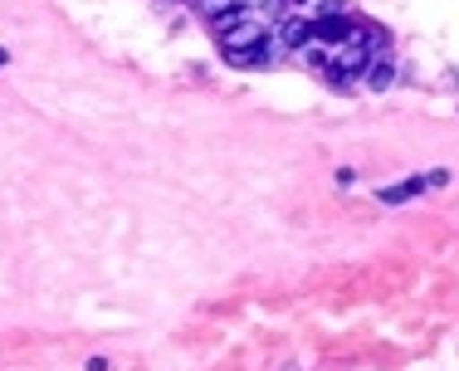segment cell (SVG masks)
<instances>
[{"instance_id": "obj_1", "label": "cell", "mask_w": 459, "mask_h": 371, "mask_svg": "<svg viewBox=\"0 0 459 371\" xmlns=\"http://www.w3.org/2000/svg\"><path fill=\"white\" fill-rule=\"evenodd\" d=\"M371 54H377V49H362V45H337V49H327V69H323V79L333 83V89H352V83L367 73Z\"/></svg>"}, {"instance_id": "obj_2", "label": "cell", "mask_w": 459, "mask_h": 371, "mask_svg": "<svg viewBox=\"0 0 459 371\" xmlns=\"http://www.w3.org/2000/svg\"><path fill=\"white\" fill-rule=\"evenodd\" d=\"M215 39H221V49H225V54H245V49L264 45V39H269V30L259 25L255 15H245V20H239V25H230L225 35H215Z\"/></svg>"}, {"instance_id": "obj_3", "label": "cell", "mask_w": 459, "mask_h": 371, "mask_svg": "<svg viewBox=\"0 0 459 371\" xmlns=\"http://www.w3.org/2000/svg\"><path fill=\"white\" fill-rule=\"evenodd\" d=\"M313 35H318V20H313V15H289L279 25V45L289 54H299L303 45H313Z\"/></svg>"}, {"instance_id": "obj_4", "label": "cell", "mask_w": 459, "mask_h": 371, "mask_svg": "<svg viewBox=\"0 0 459 371\" xmlns=\"http://www.w3.org/2000/svg\"><path fill=\"white\" fill-rule=\"evenodd\" d=\"M362 79H367V89H371V93H386L391 83H396V59H391L386 49H377V54H371V64H367Z\"/></svg>"}, {"instance_id": "obj_5", "label": "cell", "mask_w": 459, "mask_h": 371, "mask_svg": "<svg viewBox=\"0 0 459 371\" xmlns=\"http://www.w3.org/2000/svg\"><path fill=\"white\" fill-rule=\"evenodd\" d=\"M420 191H425V177H406V181H396V186H381L377 201H381V205H406V201H415Z\"/></svg>"}, {"instance_id": "obj_6", "label": "cell", "mask_w": 459, "mask_h": 371, "mask_svg": "<svg viewBox=\"0 0 459 371\" xmlns=\"http://www.w3.org/2000/svg\"><path fill=\"white\" fill-rule=\"evenodd\" d=\"M225 59L235 64V69H264V64L274 59V45L264 39V45H255V49H245V54H225Z\"/></svg>"}, {"instance_id": "obj_7", "label": "cell", "mask_w": 459, "mask_h": 371, "mask_svg": "<svg viewBox=\"0 0 459 371\" xmlns=\"http://www.w3.org/2000/svg\"><path fill=\"white\" fill-rule=\"evenodd\" d=\"M255 20L259 25H283V20H289V0H259V10H255Z\"/></svg>"}, {"instance_id": "obj_8", "label": "cell", "mask_w": 459, "mask_h": 371, "mask_svg": "<svg viewBox=\"0 0 459 371\" xmlns=\"http://www.w3.org/2000/svg\"><path fill=\"white\" fill-rule=\"evenodd\" d=\"M425 186H435V191H440V186H450V171H445V167L425 171Z\"/></svg>"}, {"instance_id": "obj_9", "label": "cell", "mask_w": 459, "mask_h": 371, "mask_svg": "<svg viewBox=\"0 0 459 371\" xmlns=\"http://www.w3.org/2000/svg\"><path fill=\"white\" fill-rule=\"evenodd\" d=\"M5 59H10V54H5V49H0V69H5Z\"/></svg>"}, {"instance_id": "obj_10", "label": "cell", "mask_w": 459, "mask_h": 371, "mask_svg": "<svg viewBox=\"0 0 459 371\" xmlns=\"http://www.w3.org/2000/svg\"><path fill=\"white\" fill-rule=\"evenodd\" d=\"M289 5H308V0H289Z\"/></svg>"}, {"instance_id": "obj_11", "label": "cell", "mask_w": 459, "mask_h": 371, "mask_svg": "<svg viewBox=\"0 0 459 371\" xmlns=\"http://www.w3.org/2000/svg\"><path fill=\"white\" fill-rule=\"evenodd\" d=\"M283 371H299V367H283Z\"/></svg>"}]
</instances>
